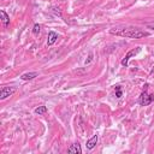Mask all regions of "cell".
Returning a JSON list of instances; mask_svg holds the SVG:
<instances>
[{"instance_id":"obj_1","label":"cell","mask_w":154,"mask_h":154,"mask_svg":"<svg viewBox=\"0 0 154 154\" xmlns=\"http://www.w3.org/2000/svg\"><path fill=\"white\" fill-rule=\"evenodd\" d=\"M110 34L116 36H122L126 38H142L149 36L148 31L141 30L138 28H119V29H110Z\"/></svg>"},{"instance_id":"obj_2","label":"cell","mask_w":154,"mask_h":154,"mask_svg":"<svg viewBox=\"0 0 154 154\" xmlns=\"http://www.w3.org/2000/svg\"><path fill=\"white\" fill-rule=\"evenodd\" d=\"M147 87H148V86H146L145 91L142 92V94H141V96H140V99H138V104H140L141 106H148V105H150L152 102L154 101V93L150 94V95H148Z\"/></svg>"},{"instance_id":"obj_3","label":"cell","mask_w":154,"mask_h":154,"mask_svg":"<svg viewBox=\"0 0 154 154\" xmlns=\"http://www.w3.org/2000/svg\"><path fill=\"white\" fill-rule=\"evenodd\" d=\"M140 52H141V47H137V48H135V49L129 51V52L126 53V56L122 59V65L125 66V68H128V65H129V60H130V58L134 57V56H136V54H138Z\"/></svg>"},{"instance_id":"obj_4","label":"cell","mask_w":154,"mask_h":154,"mask_svg":"<svg viewBox=\"0 0 154 154\" xmlns=\"http://www.w3.org/2000/svg\"><path fill=\"white\" fill-rule=\"evenodd\" d=\"M16 91H17L16 87H3L1 88V92H0V99L5 100L6 98L11 96L12 94H15Z\"/></svg>"},{"instance_id":"obj_5","label":"cell","mask_w":154,"mask_h":154,"mask_svg":"<svg viewBox=\"0 0 154 154\" xmlns=\"http://www.w3.org/2000/svg\"><path fill=\"white\" fill-rule=\"evenodd\" d=\"M68 152L71 153V154H81L82 153V148H81V145L77 142V143H73L71 145L69 148H68Z\"/></svg>"},{"instance_id":"obj_6","label":"cell","mask_w":154,"mask_h":154,"mask_svg":"<svg viewBox=\"0 0 154 154\" xmlns=\"http://www.w3.org/2000/svg\"><path fill=\"white\" fill-rule=\"evenodd\" d=\"M58 38V34L54 31H49L48 33V38H47V46H52Z\"/></svg>"},{"instance_id":"obj_7","label":"cell","mask_w":154,"mask_h":154,"mask_svg":"<svg viewBox=\"0 0 154 154\" xmlns=\"http://www.w3.org/2000/svg\"><path fill=\"white\" fill-rule=\"evenodd\" d=\"M98 140H99V137H98V135H94L91 140H88L87 141V149H93L95 146H96V143H98Z\"/></svg>"},{"instance_id":"obj_8","label":"cell","mask_w":154,"mask_h":154,"mask_svg":"<svg viewBox=\"0 0 154 154\" xmlns=\"http://www.w3.org/2000/svg\"><path fill=\"white\" fill-rule=\"evenodd\" d=\"M37 72H27V73H23L21 76V80L23 81H30V80H34L35 77H37Z\"/></svg>"},{"instance_id":"obj_9","label":"cell","mask_w":154,"mask_h":154,"mask_svg":"<svg viewBox=\"0 0 154 154\" xmlns=\"http://www.w3.org/2000/svg\"><path fill=\"white\" fill-rule=\"evenodd\" d=\"M0 16H1V22L4 23V25H5V27H7L9 23H10V17H9V15L6 14L4 10H1V11H0Z\"/></svg>"},{"instance_id":"obj_10","label":"cell","mask_w":154,"mask_h":154,"mask_svg":"<svg viewBox=\"0 0 154 154\" xmlns=\"http://www.w3.org/2000/svg\"><path fill=\"white\" fill-rule=\"evenodd\" d=\"M114 92H116V98L120 99L123 96V91H122V87L120 86H116L114 87Z\"/></svg>"},{"instance_id":"obj_11","label":"cell","mask_w":154,"mask_h":154,"mask_svg":"<svg viewBox=\"0 0 154 154\" xmlns=\"http://www.w3.org/2000/svg\"><path fill=\"white\" fill-rule=\"evenodd\" d=\"M47 112V107L46 106H38L35 108V113L36 114H45Z\"/></svg>"},{"instance_id":"obj_12","label":"cell","mask_w":154,"mask_h":154,"mask_svg":"<svg viewBox=\"0 0 154 154\" xmlns=\"http://www.w3.org/2000/svg\"><path fill=\"white\" fill-rule=\"evenodd\" d=\"M40 30H41V25H40V24H35L34 28H33V34H34V35H38Z\"/></svg>"},{"instance_id":"obj_13","label":"cell","mask_w":154,"mask_h":154,"mask_svg":"<svg viewBox=\"0 0 154 154\" xmlns=\"http://www.w3.org/2000/svg\"><path fill=\"white\" fill-rule=\"evenodd\" d=\"M147 27H148V28H150V29H153V30H154V23H148V24H147Z\"/></svg>"}]
</instances>
